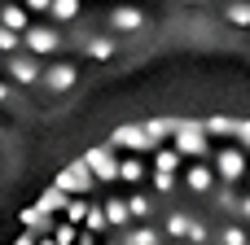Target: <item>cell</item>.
I'll use <instances>...</instances> for the list:
<instances>
[{
    "label": "cell",
    "instance_id": "6da1fadb",
    "mask_svg": "<svg viewBox=\"0 0 250 245\" xmlns=\"http://www.w3.org/2000/svg\"><path fill=\"white\" fill-rule=\"evenodd\" d=\"M83 162L92 167V175H97V184L101 188H114L119 184V149L105 140V145H92L88 153H83Z\"/></svg>",
    "mask_w": 250,
    "mask_h": 245
},
{
    "label": "cell",
    "instance_id": "7a4b0ae2",
    "mask_svg": "<svg viewBox=\"0 0 250 245\" xmlns=\"http://www.w3.org/2000/svg\"><path fill=\"white\" fill-rule=\"evenodd\" d=\"M110 145H114L119 153H149V149H154V140H149V132H145V118H141V123H119V127L110 132Z\"/></svg>",
    "mask_w": 250,
    "mask_h": 245
},
{
    "label": "cell",
    "instance_id": "3957f363",
    "mask_svg": "<svg viewBox=\"0 0 250 245\" xmlns=\"http://www.w3.org/2000/svg\"><path fill=\"white\" fill-rule=\"evenodd\" d=\"M53 184H62L66 193H83V197L101 188V184H97V175H92V167H88L83 158H70V167H62Z\"/></svg>",
    "mask_w": 250,
    "mask_h": 245
},
{
    "label": "cell",
    "instance_id": "277c9868",
    "mask_svg": "<svg viewBox=\"0 0 250 245\" xmlns=\"http://www.w3.org/2000/svg\"><path fill=\"white\" fill-rule=\"evenodd\" d=\"M4 70H9V79L13 83H22V88H35V83H44V61L35 57V53H13L9 61H4Z\"/></svg>",
    "mask_w": 250,
    "mask_h": 245
},
{
    "label": "cell",
    "instance_id": "5b68a950",
    "mask_svg": "<svg viewBox=\"0 0 250 245\" xmlns=\"http://www.w3.org/2000/svg\"><path fill=\"white\" fill-rule=\"evenodd\" d=\"M22 48L35 53V57H44V53H57V48H62V35H57L53 26H44V22H31V26L22 31Z\"/></svg>",
    "mask_w": 250,
    "mask_h": 245
},
{
    "label": "cell",
    "instance_id": "8992f818",
    "mask_svg": "<svg viewBox=\"0 0 250 245\" xmlns=\"http://www.w3.org/2000/svg\"><path fill=\"white\" fill-rule=\"evenodd\" d=\"M105 26H110L114 35H136V31L145 26V13H141L136 4H114V9L105 13Z\"/></svg>",
    "mask_w": 250,
    "mask_h": 245
},
{
    "label": "cell",
    "instance_id": "52a82bcc",
    "mask_svg": "<svg viewBox=\"0 0 250 245\" xmlns=\"http://www.w3.org/2000/svg\"><path fill=\"white\" fill-rule=\"evenodd\" d=\"M75 83H79L75 61H53V66H44V88H48V92H70Z\"/></svg>",
    "mask_w": 250,
    "mask_h": 245
},
{
    "label": "cell",
    "instance_id": "ba28073f",
    "mask_svg": "<svg viewBox=\"0 0 250 245\" xmlns=\"http://www.w3.org/2000/svg\"><path fill=\"white\" fill-rule=\"evenodd\" d=\"M105 219H110V232H119V228H127L132 224V210H127V193H105Z\"/></svg>",
    "mask_w": 250,
    "mask_h": 245
},
{
    "label": "cell",
    "instance_id": "9c48e42d",
    "mask_svg": "<svg viewBox=\"0 0 250 245\" xmlns=\"http://www.w3.org/2000/svg\"><path fill=\"white\" fill-rule=\"evenodd\" d=\"M18 219H22V228H26V232H35V237H40V232H48V228H57V215H48V210H40V206H26Z\"/></svg>",
    "mask_w": 250,
    "mask_h": 245
},
{
    "label": "cell",
    "instance_id": "30bf717a",
    "mask_svg": "<svg viewBox=\"0 0 250 245\" xmlns=\"http://www.w3.org/2000/svg\"><path fill=\"white\" fill-rule=\"evenodd\" d=\"M66 202H70V193H66L62 184H48V188L35 197V206H40V210H48V215H62V210H66Z\"/></svg>",
    "mask_w": 250,
    "mask_h": 245
},
{
    "label": "cell",
    "instance_id": "8fae6325",
    "mask_svg": "<svg viewBox=\"0 0 250 245\" xmlns=\"http://www.w3.org/2000/svg\"><path fill=\"white\" fill-rule=\"evenodd\" d=\"M0 22L22 35V31L31 26V9H26V4H0Z\"/></svg>",
    "mask_w": 250,
    "mask_h": 245
},
{
    "label": "cell",
    "instance_id": "7c38bea8",
    "mask_svg": "<svg viewBox=\"0 0 250 245\" xmlns=\"http://www.w3.org/2000/svg\"><path fill=\"white\" fill-rule=\"evenodd\" d=\"M119 53V44L110 39V35H92V39H83V57H92V61H110Z\"/></svg>",
    "mask_w": 250,
    "mask_h": 245
},
{
    "label": "cell",
    "instance_id": "4fadbf2b",
    "mask_svg": "<svg viewBox=\"0 0 250 245\" xmlns=\"http://www.w3.org/2000/svg\"><path fill=\"white\" fill-rule=\"evenodd\" d=\"M88 206H92V202H88L83 193H70V202H66L62 219H66V224H79V228H83V215H88Z\"/></svg>",
    "mask_w": 250,
    "mask_h": 245
},
{
    "label": "cell",
    "instance_id": "5bb4252c",
    "mask_svg": "<svg viewBox=\"0 0 250 245\" xmlns=\"http://www.w3.org/2000/svg\"><path fill=\"white\" fill-rule=\"evenodd\" d=\"M83 228H88V232H97V237H105V232H110V219H105V206H101V202H92V206H88Z\"/></svg>",
    "mask_w": 250,
    "mask_h": 245
},
{
    "label": "cell",
    "instance_id": "9a60e30c",
    "mask_svg": "<svg viewBox=\"0 0 250 245\" xmlns=\"http://www.w3.org/2000/svg\"><path fill=\"white\" fill-rule=\"evenodd\" d=\"M48 18L53 22H75L79 18V0H53L48 4Z\"/></svg>",
    "mask_w": 250,
    "mask_h": 245
},
{
    "label": "cell",
    "instance_id": "2e32d148",
    "mask_svg": "<svg viewBox=\"0 0 250 245\" xmlns=\"http://www.w3.org/2000/svg\"><path fill=\"white\" fill-rule=\"evenodd\" d=\"M0 53H9V57H13V53H22V35H18V31H9L4 22H0Z\"/></svg>",
    "mask_w": 250,
    "mask_h": 245
},
{
    "label": "cell",
    "instance_id": "e0dca14e",
    "mask_svg": "<svg viewBox=\"0 0 250 245\" xmlns=\"http://www.w3.org/2000/svg\"><path fill=\"white\" fill-rule=\"evenodd\" d=\"M53 241L57 245H75L79 241V224H57V228H53Z\"/></svg>",
    "mask_w": 250,
    "mask_h": 245
},
{
    "label": "cell",
    "instance_id": "ac0fdd59",
    "mask_svg": "<svg viewBox=\"0 0 250 245\" xmlns=\"http://www.w3.org/2000/svg\"><path fill=\"white\" fill-rule=\"evenodd\" d=\"M75 245H101V237H97V232H88V228H79V241Z\"/></svg>",
    "mask_w": 250,
    "mask_h": 245
},
{
    "label": "cell",
    "instance_id": "d6986e66",
    "mask_svg": "<svg viewBox=\"0 0 250 245\" xmlns=\"http://www.w3.org/2000/svg\"><path fill=\"white\" fill-rule=\"evenodd\" d=\"M22 4H26L31 13H48V4H53V0H22Z\"/></svg>",
    "mask_w": 250,
    "mask_h": 245
},
{
    "label": "cell",
    "instance_id": "ffe728a7",
    "mask_svg": "<svg viewBox=\"0 0 250 245\" xmlns=\"http://www.w3.org/2000/svg\"><path fill=\"white\" fill-rule=\"evenodd\" d=\"M4 101H9V83H0V105H4Z\"/></svg>",
    "mask_w": 250,
    "mask_h": 245
},
{
    "label": "cell",
    "instance_id": "44dd1931",
    "mask_svg": "<svg viewBox=\"0 0 250 245\" xmlns=\"http://www.w3.org/2000/svg\"><path fill=\"white\" fill-rule=\"evenodd\" d=\"M180 4H207V0H180Z\"/></svg>",
    "mask_w": 250,
    "mask_h": 245
}]
</instances>
